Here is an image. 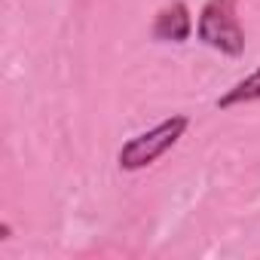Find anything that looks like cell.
<instances>
[{
    "mask_svg": "<svg viewBox=\"0 0 260 260\" xmlns=\"http://www.w3.org/2000/svg\"><path fill=\"white\" fill-rule=\"evenodd\" d=\"M196 37L208 49L239 58L245 52V31L236 13V0H205L196 22Z\"/></svg>",
    "mask_w": 260,
    "mask_h": 260,
    "instance_id": "7a4b0ae2",
    "label": "cell"
},
{
    "mask_svg": "<svg viewBox=\"0 0 260 260\" xmlns=\"http://www.w3.org/2000/svg\"><path fill=\"white\" fill-rule=\"evenodd\" d=\"M254 101H260V68L251 71L236 86H230L217 98V110H233V107H242V104H254Z\"/></svg>",
    "mask_w": 260,
    "mask_h": 260,
    "instance_id": "277c9868",
    "label": "cell"
},
{
    "mask_svg": "<svg viewBox=\"0 0 260 260\" xmlns=\"http://www.w3.org/2000/svg\"><path fill=\"white\" fill-rule=\"evenodd\" d=\"M7 239H13V226L4 220V223H0V242H7Z\"/></svg>",
    "mask_w": 260,
    "mask_h": 260,
    "instance_id": "5b68a950",
    "label": "cell"
},
{
    "mask_svg": "<svg viewBox=\"0 0 260 260\" xmlns=\"http://www.w3.org/2000/svg\"><path fill=\"white\" fill-rule=\"evenodd\" d=\"M190 128V116L184 113H175L162 122H156L153 128H147V132L135 135V138H128L119 153H116V166L122 172H141L147 166H153L156 159H162L181 138L184 132Z\"/></svg>",
    "mask_w": 260,
    "mask_h": 260,
    "instance_id": "6da1fadb",
    "label": "cell"
},
{
    "mask_svg": "<svg viewBox=\"0 0 260 260\" xmlns=\"http://www.w3.org/2000/svg\"><path fill=\"white\" fill-rule=\"evenodd\" d=\"M190 34H193V16H190V7L184 0L166 4L150 25V37L159 43H187Z\"/></svg>",
    "mask_w": 260,
    "mask_h": 260,
    "instance_id": "3957f363",
    "label": "cell"
}]
</instances>
